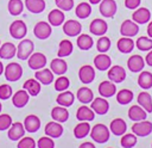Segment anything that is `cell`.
Instances as JSON below:
<instances>
[{
	"label": "cell",
	"instance_id": "obj_20",
	"mask_svg": "<svg viewBox=\"0 0 152 148\" xmlns=\"http://www.w3.org/2000/svg\"><path fill=\"white\" fill-rule=\"evenodd\" d=\"M94 66L99 70H107L112 66V60L106 53H100L94 57Z\"/></svg>",
	"mask_w": 152,
	"mask_h": 148
},
{
	"label": "cell",
	"instance_id": "obj_21",
	"mask_svg": "<svg viewBox=\"0 0 152 148\" xmlns=\"http://www.w3.org/2000/svg\"><path fill=\"white\" fill-rule=\"evenodd\" d=\"M28 99H30V94L24 88L23 90H19L18 92H15L12 95V103L18 109H21V107L26 106V104L28 103Z\"/></svg>",
	"mask_w": 152,
	"mask_h": 148
},
{
	"label": "cell",
	"instance_id": "obj_54",
	"mask_svg": "<svg viewBox=\"0 0 152 148\" xmlns=\"http://www.w3.org/2000/svg\"><path fill=\"white\" fill-rule=\"evenodd\" d=\"M145 63H147V66L152 67V49L147 53V55L145 57Z\"/></svg>",
	"mask_w": 152,
	"mask_h": 148
},
{
	"label": "cell",
	"instance_id": "obj_16",
	"mask_svg": "<svg viewBox=\"0 0 152 148\" xmlns=\"http://www.w3.org/2000/svg\"><path fill=\"white\" fill-rule=\"evenodd\" d=\"M151 19V12L146 7H138L132 14V20L139 24H146Z\"/></svg>",
	"mask_w": 152,
	"mask_h": 148
},
{
	"label": "cell",
	"instance_id": "obj_34",
	"mask_svg": "<svg viewBox=\"0 0 152 148\" xmlns=\"http://www.w3.org/2000/svg\"><path fill=\"white\" fill-rule=\"evenodd\" d=\"M50 69L52 70L53 74L63 75L68 70V64H66V62L64 60H62V57H57V58H53L51 61Z\"/></svg>",
	"mask_w": 152,
	"mask_h": 148
},
{
	"label": "cell",
	"instance_id": "obj_11",
	"mask_svg": "<svg viewBox=\"0 0 152 148\" xmlns=\"http://www.w3.org/2000/svg\"><path fill=\"white\" fill-rule=\"evenodd\" d=\"M116 2L115 0H101L100 2V13L104 17V18H112L114 17V14L116 13Z\"/></svg>",
	"mask_w": 152,
	"mask_h": 148
},
{
	"label": "cell",
	"instance_id": "obj_41",
	"mask_svg": "<svg viewBox=\"0 0 152 148\" xmlns=\"http://www.w3.org/2000/svg\"><path fill=\"white\" fill-rule=\"evenodd\" d=\"M74 50V45L68 39H62L59 42V47H58V53H57V56L58 57H66L69 55H71Z\"/></svg>",
	"mask_w": 152,
	"mask_h": 148
},
{
	"label": "cell",
	"instance_id": "obj_57",
	"mask_svg": "<svg viewBox=\"0 0 152 148\" xmlns=\"http://www.w3.org/2000/svg\"><path fill=\"white\" fill-rule=\"evenodd\" d=\"M89 2H90V4H93V5H96V4H100V2H101V0H89Z\"/></svg>",
	"mask_w": 152,
	"mask_h": 148
},
{
	"label": "cell",
	"instance_id": "obj_12",
	"mask_svg": "<svg viewBox=\"0 0 152 148\" xmlns=\"http://www.w3.org/2000/svg\"><path fill=\"white\" fill-rule=\"evenodd\" d=\"M78 79L83 84H90L95 79V69L90 64H84L78 70Z\"/></svg>",
	"mask_w": 152,
	"mask_h": 148
},
{
	"label": "cell",
	"instance_id": "obj_1",
	"mask_svg": "<svg viewBox=\"0 0 152 148\" xmlns=\"http://www.w3.org/2000/svg\"><path fill=\"white\" fill-rule=\"evenodd\" d=\"M91 140H94L97 143H106L109 140L110 136V130L102 123H97L95 124L89 132Z\"/></svg>",
	"mask_w": 152,
	"mask_h": 148
},
{
	"label": "cell",
	"instance_id": "obj_5",
	"mask_svg": "<svg viewBox=\"0 0 152 148\" xmlns=\"http://www.w3.org/2000/svg\"><path fill=\"white\" fill-rule=\"evenodd\" d=\"M27 33V26L23 20H14L10 25V35L14 39H23Z\"/></svg>",
	"mask_w": 152,
	"mask_h": 148
},
{
	"label": "cell",
	"instance_id": "obj_40",
	"mask_svg": "<svg viewBox=\"0 0 152 148\" xmlns=\"http://www.w3.org/2000/svg\"><path fill=\"white\" fill-rule=\"evenodd\" d=\"M76 44H77V47L81 50H89L94 45V41H93V38L89 35H87V33H80L78 37H77Z\"/></svg>",
	"mask_w": 152,
	"mask_h": 148
},
{
	"label": "cell",
	"instance_id": "obj_8",
	"mask_svg": "<svg viewBox=\"0 0 152 148\" xmlns=\"http://www.w3.org/2000/svg\"><path fill=\"white\" fill-rule=\"evenodd\" d=\"M81 31H82V25L80 21L69 19L63 23V32L69 37H76L81 33Z\"/></svg>",
	"mask_w": 152,
	"mask_h": 148
},
{
	"label": "cell",
	"instance_id": "obj_53",
	"mask_svg": "<svg viewBox=\"0 0 152 148\" xmlns=\"http://www.w3.org/2000/svg\"><path fill=\"white\" fill-rule=\"evenodd\" d=\"M141 0H125V6L128 10H135L139 7Z\"/></svg>",
	"mask_w": 152,
	"mask_h": 148
},
{
	"label": "cell",
	"instance_id": "obj_56",
	"mask_svg": "<svg viewBox=\"0 0 152 148\" xmlns=\"http://www.w3.org/2000/svg\"><path fill=\"white\" fill-rule=\"evenodd\" d=\"M147 36L150 38H152V21H150L147 25Z\"/></svg>",
	"mask_w": 152,
	"mask_h": 148
},
{
	"label": "cell",
	"instance_id": "obj_42",
	"mask_svg": "<svg viewBox=\"0 0 152 148\" xmlns=\"http://www.w3.org/2000/svg\"><path fill=\"white\" fill-rule=\"evenodd\" d=\"M91 13V6L89 2H80L75 8V14L80 19H86Z\"/></svg>",
	"mask_w": 152,
	"mask_h": 148
},
{
	"label": "cell",
	"instance_id": "obj_35",
	"mask_svg": "<svg viewBox=\"0 0 152 148\" xmlns=\"http://www.w3.org/2000/svg\"><path fill=\"white\" fill-rule=\"evenodd\" d=\"M74 100H75V95H74V93L70 92V91H68V90L61 92V93L57 95V99H56L57 104L61 105V106H64V107H69V106H71V105L74 104Z\"/></svg>",
	"mask_w": 152,
	"mask_h": 148
},
{
	"label": "cell",
	"instance_id": "obj_7",
	"mask_svg": "<svg viewBox=\"0 0 152 148\" xmlns=\"http://www.w3.org/2000/svg\"><path fill=\"white\" fill-rule=\"evenodd\" d=\"M108 79L114 82V84H120L126 79V70L124 67L121 66H110V68L108 69Z\"/></svg>",
	"mask_w": 152,
	"mask_h": 148
},
{
	"label": "cell",
	"instance_id": "obj_4",
	"mask_svg": "<svg viewBox=\"0 0 152 148\" xmlns=\"http://www.w3.org/2000/svg\"><path fill=\"white\" fill-rule=\"evenodd\" d=\"M131 129H132V132L137 137H145L152 132V122L146 121V119L134 122Z\"/></svg>",
	"mask_w": 152,
	"mask_h": 148
},
{
	"label": "cell",
	"instance_id": "obj_10",
	"mask_svg": "<svg viewBox=\"0 0 152 148\" xmlns=\"http://www.w3.org/2000/svg\"><path fill=\"white\" fill-rule=\"evenodd\" d=\"M52 32L51 25L48 21H38L33 27V33L38 39H46Z\"/></svg>",
	"mask_w": 152,
	"mask_h": 148
},
{
	"label": "cell",
	"instance_id": "obj_38",
	"mask_svg": "<svg viewBox=\"0 0 152 148\" xmlns=\"http://www.w3.org/2000/svg\"><path fill=\"white\" fill-rule=\"evenodd\" d=\"M134 98V94L128 88H122L119 92H116V101L120 105H127L129 104Z\"/></svg>",
	"mask_w": 152,
	"mask_h": 148
},
{
	"label": "cell",
	"instance_id": "obj_9",
	"mask_svg": "<svg viewBox=\"0 0 152 148\" xmlns=\"http://www.w3.org/2000/svg\"><path fill=\"white\" fill-rule=\"evenodd\" d=\"M139 32V25L131 20V19H126L122 21L121 26H120V33L124 37H133L135 35H138Z\"/></svg>",
	"mask_w": 152,
	"mask_h": 148
},
{
	"label": "cell",
	"instance_id": "obj_17",
	"mask_svg": "<svg viewBox=\"0 0 152 148\" xmlns=\"http://www.w3.org/2000/svg\"><path fill=\"white\" fill-rule=\"evenodd\" d=\"M145 58H142L140 55H132L127 60V67L132 73H139L145 67Z\"/></svg>",
	"mask_w": 152,
	"mask_h": 148
},
{
	"label": "cell",
	"instance_id": "obj_14",
	"mask_svg": "<svg viewBox=\"0 0 152 148\" xmlns=\"http://www.w3.org/2000/svg\"><path fill=\"white\" fill-rule=\"evenodd\" d=\"M90 107L91 110L96 113V115H106L109 110V103L106 100V98L103 97H99V98H95L93 99V101L90 103Z\"/></svg>",
	"mask_w": 152,
	"mask_h": 148
},
{
	"label": "cell",
	"instance_id": "obj_24",
	"mask_svg": "<svg viewBox=\"0 0 152 148\" xmlns=\"http://www.w3.org/2000/svg\"><path fill=\"white\" fill-rule=\"evenodd\" d=\"M147 117V112L140 106V105H132L128 109V118L133 122L144 121Z\"/></svg>",
	"mask_w": 152,
	"mask_h": 148
},
{
	"label": "cell",
	"instance_id": "obj_48",
	"mask_svg": "<svg viewBox=\"0 0 152 148\" xmlns=\"http://www.w3.org/2000/svg\"><path fill=\"white\" fill-rule=\"evenodd\" d=\"M36 146H37L36 141L28 136H23L18 141V144H17L18 148H36Z\"/></svg>",
	"mask_w": 152,
	"mask_h": 148
},
{
	"label": "cell",
	"instance_id": "obj_39",
	"mask_svg": "<svg viewBox=\"0 0 152 148\" xmlns=\"http://www.w3.org/2000/svg\"><path fill=\"white\" fill-rule=\"evenodd\" d=\"M25 6L31 13H42L45 10L44 0H25Z\"/></svg>",
	"mask_w": 152,
	"mask_h": 148
},
{
	"label": "cell",
	"instance_id": "obj_30",
	"mask_svg": "<svg viewBox=\"0 0 152 148\" xmlns=\"http://www.w3.org/2000/svg\"><path fill=\"white\" fill-rule=\"evenodd\" d=\"M64 13L62 10L59 8H55L52 11H50L49 16H48V20H49V24L51 26H59L64 23Z\"/></svg>",
	"mask_w": 152,
	"mask_h": 148
},
{
	"label": "cell",
	"instance_id": "obj_28",
	"mask_svg": "<svg viewBox=\"0 0 152 148\" xmlns=\"http://www.w3.org/2000/svg\"><path fill=\"white\" fill-rule=\"evenodd\" d=\"M76 98H77V100H78L80 103L87 105V104H89V103L93 101V99H94V93H93V91H91L90 88L83 86V87H80V88L77 90Z\"/></svg>",
	"mask_w": 152,
	"mask_h": 148
},
{
	"label": "cell",
	"instance_id": "obj_50",
	"mask_svg": "<svg viewBox=\"0 0 152 148\" xmlns=\"http://www.w3.org/2000/svg\"><path fill=\"white\" fill-rule=\"evenodd\" d=\"M12 124V117L7 113H0V131L7 130Z\"/></svg>",
	"mask_w": 152,
	"mask_h": 148
},
{
	"label": "cell",
	"instance_id": "obj_19",
	"mask_svg": "<svg viewBox=\"0 0 152 148\" xmlns=\"http://www.w3.org/2000/svg\"><path fill=\"white\" fill-rule=\"evenodd\" d=\"M44 131H45L46 136H50L51 138H58L63 134V127H62L61 123H58L56 121H52V122H49L45 125Z\"/></svg>",
	"mask_w": 152,
	"mask_h": 148
},
{
	"label": "cell",
	"instance_id": "obj_43",
	"mask_svg": "<svg viewBox=\"0 0 152 148\" xmlns=\"http://www.w3.org/2000/svg\"><path fill=\"white\" fill-rule=\"evenodd\" d=\"M138 142V137L132 132V134H124L121 140H120V144L122 148H133Z\"/></svg>",
	"mask_w": 152,
	"mask_h": 148
},
{
	"label": "cell",
	"instance_id": "obj_46",
	"mask_svg": "<svg viewBox=\"0 0 152 148\" xmlns=\"http://www.w3.org/2000/svg\"><path fill=\"white\" fill-rule=\"evenodd\" d=\"M110 48V39L108 37H106L104 35L103 36H100V38L97 39L96 42V49L99 53H107Z\"/></svg>",
	"mask_w": 152,
	"mask_h": 148
},
{
	"label": "cell",
	"instance_id": "obj_44",
	"mask_svg": "<svg viewBox=\"0 0 152 148\" xmlns=\"http://www.w3.org/2000/svg\"><path fill=\"white\" fill-rule=\"evenodd\" d=\"M135 47L140 51H150L152 49V38L148 36H141L135 41Z\"/></svg>",
	"mask_w": 152,
	"mask_h": 148
},
{
	"label": "cell",
	"instance_id": "obj_49",
	"mask_svg": "<svg viewBox=\"0 0 152 148\" xmlns=\"http://www.w3.org/2000/svg\"><path fill=\"white\" fill-rule=\"evenodd\" d=\"M38 148H55V142L50 136H43L37 142Z\"/></svg>",
	"mask_w": 152,
	"mask_h": 148
},
{
	"label": "cell",
	"instance_id": "obj_29",
	"mask_svg": "<svg viewBox=\"0 0 152 148\" xmlns=\"http://www.w3.org/2000/svg\"><path fill=\"white\" fill-rule=\"evenodd\" d=\"M51 118L58 123H64L69 118V111L64 106H55L51 111Z\"/></svg>",
	"mask_w": 152,
	"mask_h": 148
},
{
	"label": "cell",
	"instance_id": "obj_37",
	"mask_svg": "<svg viewBox=\"0 0 152 148\" xmlns=\"http://www.w3.org/2000/svg\"><path fill=\"white\" fill-rule=\"evenodd\" d=\"M90 124L89 122H80L75 128H74V136L78 140L84 138L86 136L89 135L90 132Z\"/></svg>",
	"mask_w": 152,
	"mask_h": 148
},
{
	"label": "cell",
	"instance_id": "obj_55",
	"mask_svg": "<svg viewBox=\"0 0 152 148\" xmlns=\"http://www.w3.org/2000/svg\"><path fill=\"white\" fill-rule=\"evenodd\" d=\"M78 148H96V147H95V144H94L93 142H89V141H87V142H83V143H81Z\"/></svg>",
	"mask_w": 152,
	"mask_h": 148
},
{
	"label": "cell",
	"instance_id": "obj_3",
	"mask_svg": "<svg viewBox=\"0 0 152 148\" xmlns=\"http://www.w3.org/2000/svg\"><path fill=\"white\" fill-rule=\"evenodd\" d=\"M4 74L7 81L10 82L18 81L23 75V67L17 62H11L5 67Z\"/></svg>",
	"mask_w": 152,
	"mask_h": 148
},
{
	"label": "cell",
	"instance_id": "obj_58",
	"mask_svg": "<svg viewBox=\"0 0 152 148\" xmlns=\"http://www.w3.org/2000/svg\"><path fill=\"white\" fill-rule=\"evenodd\" d=\"M4 69H5V68H4V64H2V62L0 61V75L4 73Z\"/></svg>",
	"mask_w": 152,
	"mask_h": 148
},
{
	"label": "cell",
	"instance_id": "obj_22",
	"mask_svg": "<svg viewBox=\"0 0 152 148\" xmlns=\"http://www.w3.org/2000/svg\"><path fill=\"white\" fill-rule=\"evenodd\" d=\"M24 128L28 132H36L40 128V118L36 115H28L24 119Z\"/></svg>",
	"mask_w": 152,
	"mask_h": 148
},
{
	"label": "cell",
	"instance_id": "obj_15",
	"mask_svg": "<svg viewBox=\"0 0 152 148\" xmlns=\"http://www.w3.org/2000/svg\"><path fill=\"white\" fill-rule=\"evenodd\" d=\"M97 91H99V93H100L101 97H103V98H110L114 94H116V86L110 80H104V81H102L99 85Z\"/></svg>",
	"mask_w": 152,
	"mask_h": 148
},
{
	"label": "cell",
	"instance_id": "obj_31",
	"mask_svg": "<svg viewBox=\"0 0 152 148\" xmlns=\"http://www.w3.org/2000/svg\"><path fill=\"white\" fill-rule=\"evenodd\" d=\"M23 88L32 97H36L40 92V82L34 78V79H27L23 84Z\"/></svg>",
	"mask_w": 152,
	"mask_h": 148
},
{
	"label": "cell",
	"instance_id": "obj_59",
	"mask_svg": "<svg viewBox=\"0 0 152 148\" xmlns=\"http://www.w3.org/2000/svg\"><path fill=\"white\" fill-rule=\"evenodd\" d=\"M1 109H2V105H1V103H0V112H1Z\"/></svg>",
	"mask_w": 152,
	"mask_h": 148
},
{
	"label": "cell",
	"instance_id": "obj_60",
	"mask_svg": "<svg viewBox=\"0 0 152 148\" xmlns=\"http://www.w3.org/2000/svg\"><path fill=\"white\" fill-rule=\"evenodd\" d=\"M151 148H152V143H151Z\"/></svg>",
	"mask_w": 152,
	"mask_h": 148
},
{
	"label": "cell",
	"instance_id": "obj_27",
	"mask_svg": "<svg viewBox=\"0 0 152 148\" xmlns=\"http://www.w3.org/2000/svg\"><path fill=\"white\" fill-rule=\"evenodd\" d=\"M116 47H118V50L120 53L128 54V53H131L134 49L135 43H134V41L131 37H124L122 36L121 38H119V41L116 43Z\"/></svg>",
	"mask_w": 152,
	"mask_h": 148
},
{
	"label": "cell",
	"instance_id": "obj_33",
	"mask_svg": "<svg viewBox=\"0 0 152 148\" xmlns=\"http://www.w3.org/2000/svg\"><path fill=\"white\" fill-rule=\"evenodd\" d=\"M138 105H140L147 113L152 112V97L148 92H140L137 98Z\"/></svg>",
	"mask_w": 152,
	"mask_h": 148
},
{
	"label": "cell",
	"instance_id": "obj_47",
	"mask_svg": "<svg viewBox=\"0 0 152 148\" xmlns=\"http://www.w3.org/2000/svg\"><path fill=\"white\" fill-rule=\"evenodd\" d=\"M69 85H70L69 79L64 75H59V78H57L55 81V90L57 92H63L69 88Z\"/></svg>",
	"mask_w": 152,
	"mask_h": 148
},
{
	"label": "cell",
	"instance_id": "obj_2",
	"mask_svg": "<svg viewBox=\"0 0 152 148\" xmlns=\"http://www.w3.org/2000/svg\"><path fill=\"white\" fill-rule=\"evenodd\" d=\"M33 49H34L33 42L31 39H27V38L24 39L23 38L19 42L18 47H17V57L19 60L25 61V60H27L31 56V54L33 53Z\"/></svg>",
	"mask_w": 152,
	"mask_h": 148
},
{
	"label": "cell",
	"instance_id": "obj_6",
	"mask_svg": "<svg viewBox=\"0 0 152 148\" xmlns=\"http://www.w3.org/2000/svg\"><path fill=\"white\" fill-rule=\"evenodd\" d=\"M27 64L33 70H39L45 67L46 64V56L43 53H32L31 56L27 58Z\"/></svg>",
	"mask_w": 152,
	"mask_h": 148
},
{
	"label": "cell",
	"instance_id": "obj_23",
	"mask_svg": "<svg viewBox=\"0 0 152 148\" xmlns=\"http://www.w3.org/2000/svg\"><path fill=\"white\" fill-rule=\"evenodd\" d=\"M95 117V112L91 110V107H88L87 105H82L76 111V118L80 122H90Z\"/></svg>",
	"mask_w": 152,
	"mask_h": 148
},
{
	"label": "cell",
	"instance_id": "obj_45",
	"mask_svg": "<svg viewBox=\"0 0 152 148\" xmlns=\"http://www.w3.org/2000/svg\"><path fill=\"white\" fill-rule=\"evenodd\" d=\"M24 4L21 0H10L8 1V12L12 16H19L23 12Z\"/></svg>",
	"mask_w": 152,
	"mask_h": 148
},
{
	"label": "cell",
	"instance_id": "obj_32",
	"mask_svg": "<svg viewBox=\"0 0 152 148\" xmlns=\"http://www.w3.org/2000/svg\"><path fill=\"white\" fill-rule=\"evenodd\" d=\"M15 55H17V47L13 43L6 42L0 45V57L1 58L10 60V58L14 57Z\"/></svg>",
	"mask_w": 152,
	"mask_h": 148
},
{
	"label": "cell",
	"instance_id": "obj_36",
	"mask_svg": "<svg viewBox=\"0 0 152 148\" xmlns=\"http://www.w3.org/2000/svg\"><path fill=\"white\" fill-rule=\"evenodd\" d=\"M138 85L145 91L152 88V73L147 70H141L138 76Z\"/></svg>",
	"mask_w": 152,
	"mask_h": 148
},
{
	"label": "cell",
	"instance_id": "obj_18",
	"mask_svg": "<svg viewBox=\"0 0 152 148\" xmlns=\"http://www.w3.org/2000/svg\"><path fill=\"white\" fill-rule=\"evenodd\" d=\"M108 30V25L103 19L96 18L89 25V31L95 36H103Z\"/></svg>",
	"mask_w": 152,
	"mask_h": 148
},
{
	"label": "cell",
	"instance_id": "obj_52",
	"mask_svg": "<svg viewBox=\"0 0 152 148\" xmlns=\"http://www.w3.org/2000/svg\"><path fill=\"white\" fill-rule=\"evenodd\" d=\"M55 4L62 11H70L74 7V0H55Z\"/></svg>",
	"mask_w": 152,
	"mask_h": 148
},
{
	"label": "cell",
	"instance_id": "obj_61",
	"mask_svg": "<svg viewBox=\"0 0 152 148\" xmlns=\"http://www.w3.org/2000/svg\"><path fill=\"white\" fill-rule=\"evenodd\" d=\"M109 148H112V147H109Z\"/></svg>",
	"mask_w": 152,
	"mask_h": 148
},
{
	"label": "cell",
	"instance_id": "obj_26",
	"mask_svg": "<svg viewBox=\"0 0 152 148\" xmlns=\"http://www.w3.org/2000/svg\"><path fill=\"white\" fill-rule=\"evenodd\" d=\"M34 78L43 85H50L53 81V73L51 69L48 68H42L39 70H36Z\"/></svg>",
	"mask_w": 152,
	"mask_h": 148
},
{
	"label": "cell",
	"instance_id": "obj_25",
	"mask_svg": "<svg viewBox=\"0 0 152 148\" xmlns=\"http://www.w3.org/2000/svg\"><path fill=\"white\" fill-rule=\"evenodd\" d=\"M109 130L115 136H122L127 130V124L122 118H114L109 124Z\"/></svg>",
	"mask_w": 152,
	"mask_h": 148
},
{
	"label": "cell",
	"instance_id": "obj_51",
	"mask_svg": "<svg viewBox=\"0 0 152 148\" xmlns=\"http://www.w3.org/2000/svg\"><path fill=\"white\" fill-rule=\"evenodd\" d=\"M13 94L12 92V87L7 84H2L0 85V99L1 100H6L8 98H11Z\"/></svg>",
	"mask_w": 152,
	"mask_h": 148
},
{
	"label": "cell",
	"instance_id": "obj_13",
	"mask_svg": "<svg viewBox=\"0 0 152 148\" xmlns=\"http://www.w3.org/2000/svg\"><path fill=\"white\" fill-rule=\"evenodd\" d=\"M7 136L10 140L12 141H19L24 135H25V128H24V124L20 123V122H15V123H12L11 127L7 129Z\"/></svg>",
	"mask_w": 152,
	"mask_h": 148
}]
</instances>
